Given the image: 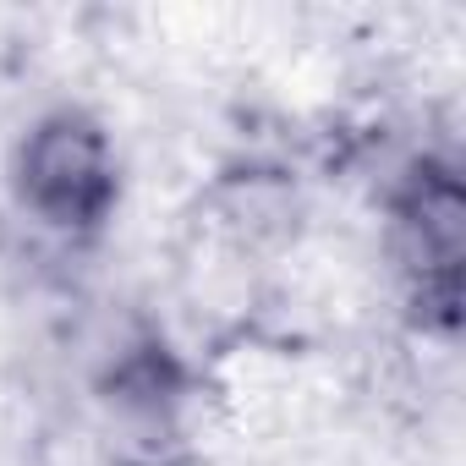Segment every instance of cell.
Listing matches in <instances>:
<instances>
[{
  "label": "cell",
  "instance_id": "1",
  "mask_svg": "<svg viewBox=\"0 0 466 466\" xmlns=\"http://www.w3.org/2000/svg\"><path fill=\"white\" fill-rule=\"evenodd\" d=\"M384 248L400 313L422 340L450 346L466 319V181L455 154L417 148L384 187Z\"/></svg>",
  "mask_w": 466,
  "mask_h": 466
},
{
  "label": "cell",
  "instance_id": "3",
  "mask_svg": "<svg viewBox=\"0 0 466 466\" xmlns=\"http://www.w3.org/2000/svg\"><path fill=\"white\" fill-rule=\"evenodd\" d=\"M187 390H192L187 362L170 351V340H165L159 329L132 335V340L110 357V368H105V379H99V400L116 411V422L143 428V433L170 428L176 411H181V400H187Z\"/></svg>",
  "mask_w": 466,
  "mask_h": 466
},
{
  "label": "cell",
  "instance_id": "2",
  "mask_svg": "<svg viewBox=\"0 0 466 466\" xmlns=\"http://www.w3.org/2000/svg\"><path fill=\"white\" fill-rule=\"evenodd\" d=\"M12 203L66 248H94L121 208V148L99 110L61 99L39 110L6 154Z\"/></svg>",
  "mask_w": 466,
  "mask_h": 466
}]
</instances>
